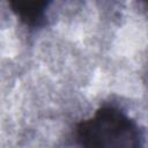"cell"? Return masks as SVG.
I'll return each instance as SVG.
<instances>
[{
    "mask_svg": "<svg viewBox=\"0 0 148 148\" xmlns=\"http://www.w3.org/2000/svg\"><path fill=\"white\" fill-rule=\"evenodd\" d=\"M73 139L80 147H140L142 133L136 123L123 110L101 106L95 113L77 123Z\"/></svg>",
    "mask_w": 148,
    "mask_h": 148,
    "instance_id": "obj_1",
    "label": "cell"
},
{
    "mask_svg": "<svg viewBox=\"0 0 148 148\" xmlns=\"http://www.w3.org/2000/svg\"><path fill=\"white\" fill-rule=\"evenodd\" d=\"M53 0H7L10 10L25 25H39Z\"/></svg>",
    "mask_w": 148,
    "mask_h": 148,
    "instance_id": "obj_2",
    "label": "cell"
},
{
    "mask_svg": "<svg viewBox=\"0 0 148 148\" xmlns=\"http://www.w3.org/2000/svg\"><path fill=\"white\" fill-rule=\"evenodd\" d=\"M140 1H142V2H143V3H146V5H147V6H148V0H140Z\"/></svg>",
    "mask_w": 148,
    "mask_h": 148,
    "instance_id": "obj_3",
    "label": "cell"
}]
</instances>
